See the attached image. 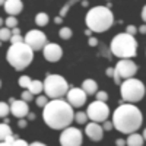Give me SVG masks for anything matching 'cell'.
<instances>
[{
	"mask_svg": "<svg viewBox=\"0 0 146 146\" xmlns=\"http://www.w3.org/2000/svg\"><path fill=\"white\" fill-rule=\"evenodd\" d=\"M42 120L53 130H64L75 121V111L67 101L62 98L51 100L42 108Z\"/></svg>",
	"mask_w": 146,
	"mask_h": 146,
	"instance_id": "cell-1",
	"label": "cell"
},
{
	"mask_svg": "<svg viewBox=\"0 0 146 146\" xmlns=\"http://www.w3.org/2000/svg\"><path fill=\"white\" fill-rule=\"evenodd\" d=\"M143 123V115L140 110L135 104H120L113 114V124L114 129L124 135H131L136 133Z\"/></svg>",
	"mask_w": 146,
	"mask_h": 146,
	"instance_id": "cell-2",
	"label": "cell"
},
{
	"mask_svg": "<svg viewBox=\"0 0 146 146\" xmlns=\"http://www.w3.org/2000/svg\"><path fill=\"white\" fill-rule=\"evenodd\" d=\"M88 29L92 32H105L113 27L114 23V15L110 7L107 6H95L91 7L85 18Z\"/></svg>",
	"mask_w": 146,
	"mask_h": 146,
	"instance_id": "cell-3",
	"label": "cell"
},
{
	"mask_svg": "<svg viewBox=\"0 0 146 146\" xmlns=\"http://www.w3.org/2000/svg\"><path fill=\"white\" fill-rule=\"evenodd\" d=\"M7 63L13 67L15 70L21 72L27 69L34 60V50L23 41L19 44H12L6 53Z\"/></svg>",
	"mask_w": 146,
	"mask_h": 146,
	"instance_id": "cell-4",
	"label": "cell"
},
{
	"mask_svg": "<svg viewBox=\"0 0 146 146\" xmlns=\"http://www.w3.org/2000/svg\"><path fill=\"white\" fill-rule=\"evenodd\" d=\"M110 50L120 60L121 58H133L137 54V41L133 35H130L127 32H121V34H117L113 38Z\"/></svg>",
	"mask_w": 146,
	"mask_h": 146,
	"instance_id": "cell-5",
	"label": "cell"
},
{
	"mask_svg": "<svg viewBox=\"0 0 146 146\" xmlns=\"http://www.w3.org/2000/svg\"><path fill=\"white\" fill-rule=\"evenodd\" d=\"M145 85L142 80L136 78H130L124 79L120 85V94H121V100L129 104H136L143 100L145 96Z\"/></svg>",
	"mask_w": 146,
	"mask_h": 146,
	"instance_id": "cell-6",
	"label": "cell"
},
{
	"mask_svg": "<svg viewBox=\"0 0 146 146\" xmlns=\"http://www.w3.org/2000/svg\"><path fill=\"white\" fill-rule=\"evenodd\" d=\"M69 83L67 80L60 75H47L44 80V92L48 98L58 100L63 98L69 92Z\"/></svg>",
	"mask_w": 146,
	"mask_h": 146,
	"instance_id": "cell-7",
	"label": "cell"
},
{
	"mask_svg": "<svg viewBox=\"0 0 146 146\" xmlns=\"http://www.w3.org/2000/svg\"><path fill=\"white\" fill-rule=\"evenodd\" d=\"M86 114L89 117L91 121H95V123H104L105 120H108L110 117V107L104 102V101H94L88 105L86 108Z\"/></svg>",
	"mask_w": 146,
	"mask_h": 146,
	"instance_id": "cell-8",
	"label": "cell"
},
{
	"mask_svg": "<svg viewBox=\"0 0 146 146\" xmlns=\"http://www.w3.org/2000/svg\"><path fill=\"white\" fill-rule=\"evenodd\" d=\"M83 135L78 127H67L60 133V145L62 146H82Z\"/></svg>",
	"mask_w": 146,
	"mask_h": 146,
	"instance_id": "cell-9",
	"label": "cell"
},
{
	"mask_svg": "<svg viewBox=\"0 0 146 146\" xmlns=\"http://www.w3.org/2000/svg\"><path fill=\"white\" fill-rule=\"evenodd\" d=\"M25 42L34 51H36V50H44V47L48 44V40L42 31L32 29V31H28V34L25 35Z\"/></svg>",
	"mask_w": 146,
	"mask_h": 146,
	"instance_id": "cell-10",
	"label": "cell"
},
{
	"mask_svg": "<svg viewBox=\"0 0 146 146\" xmlns=\"http://www.w3.org/2000/svg\"><path fill=\"white\" fill-rule=\"evenodd\" d=\"M115 72L123 80L135 78V75L137 73V64L135 62H131V58H121L115 64Z\"/></svg>",
	"mask_w": 146,
	"mask_h": 146,
	"instance_id": "cell-11",
	"label": "cell"
},
{
	"mask_svg": "<svg viewBox=\"0 0 146 146\" xmlns=\"http://www.w3.org/2000/svg\"><path fill=\"white\" fill-rule=\"evenodd\" d=\"M86 96H88V94L82 88H70L67 95H66V98H67V102L73 108H80V107L85 105V102H86Z\"/></svg>",
	"mask_w": 146,
	"mask_h": 146,
	"instance_id": "cell-12",
	"label": "cell"
},
{
	"mask_svg": "<svg viewBox=\"0 0 146 146\" xmlns=\"http://www.w3.org/2000/svg\"><path fill=\"white\" fill-rule=\"evenodd\" d=\"M42 53H44V58L47 60V62H50V63H57L58 60L63 57L62 47H60L58 44H56V42H48L44 47Z\"/></svg>",
	"mask_w": 146,
	"mask_h": 146,
	"instance_id": "cell-13",
	"label": "cell"
},
{
	"mask_svg": "<svg viewBox=\"0 0 146 146\" xmlns=\"http://www.w3.org/2000/svg\"><path fill=\"white\" fill-rule=\"evenodd\" d=\"M104 129L100 123H95V121H91V123L86 124V127H85V135H86L91 140L94 142H100L102 140L104 137Z\"/></svg>",
	"mask_w": 146,
	"mask_h": 146,
	"instance_id": "cell-14",
	"label": "cell"
},
{
	"mask_svg": "<svg viewBox=\"0 0 146 146\" xmlns=\"http://www.w3.org/2000/svg\"><path fill=\"white\" fill-rule=\"evenodd\" d=\"M10 113L12 115H15L16 118H25L29 114V107L28 102L23 100H15L10 104Z\"/></svg>",
	"mask_w": 146,
	"mask_h": 146,
	"instance_id": "cell-15",
	"label": "cell"
},
{
	"mask_svg": "<svg viewBox=\"0 0 146 146\" xmlns=\"http://www.w3.org/2000/svg\"><path fill=\"white\" fill-rule=\"evenodd\" d=\"M3 7L9 16H16L23 10V3L22 0H7Z\"/></svg>",
	"mask_w": 146,
	"mask_h": 146,
	"instance_id": "cell-16",
	"label": "cell"
},
{
	"mask_svg": "<svg viewBox=\"0 0 146 146\" xmlns=\"http://www.w3.org/2000/svg\"><path fill=\"white\" fill-rule=\"evenodd\" d=\"M82 89L88 95H96V92H98V83L94 79H85L82 83Z\"/></svg>",
	"mask_w": 146,
	"mask_h": 146,
	"instance_id": "cell-17",
	"label": "cell"
},
{
	"mask_svg": "<svg viewBox=\"0 0 146 146\" xmlns=\"http://www.w3.org/2000/svg\"><path fill=\"white\" fill-rule=\"evenodd\" d=\"M127 146H143V135H139V133H131L127 137Z\"/></svg>",
	"mask_w": 146,
	"mask_h": 146,
	"instance_id": "cell-18",
	"label": "cell"
},
{
	"mask_svg": "<svg viewBox=\"0 0 146 146\" xmlns=\"http://www.w3.org/2000/svg\"><path fill=\"white\" fill-rule=\"evenodd\" d=\"M29 91L34 94V95H40L42 91H44V82H41V80H32V83H31V86H29Z\"/></svg>",
	"mask_w": 146,
	"mask_h": 146,
	"instance_id": "cell-19",
	"label": "cell"
},
{
	"mask_svg": "<svg viewBox=\"0 0 146 146\" xmlns=\"http://www.w3.org/2000/svg\"><path fill=\"white\" fill-rule=\"evenodd\" d=\"M48 22H50V18H48V15L45 13V12H40V13H36V16H35V23H36L38 27H45Z\"/></svg>",
	"mask_w": 146,
	"mask_h": 146,
	"instance_id": "cell-20",
	"label": "cell"
},
{
	"mask_svg": "<svg viewBox=\"0 0 146 146\" xmlns=\"http://www.w3.org/2000/svg\"><path fill=\"white\" fill-rule=\"evenodd\" d=\"M88 120H89V117H88L86 111H78V113H75V121L78 124H88Z\"/></svg>",
	"mask_w": 146,
	"mask_h": 146,
	"instance_id": "cell-21",
	"label": "cell"
},
{
	"mask_svg": "<svg viewBox=\"0 0 146 146\" xmlns=\"http://www.w3.org/2000/svg\"><path fill=\"white\" fill-rule=\"evenodd\" d=\"M58 36L62 40L67 41V40H70L72 36H73V31L69 27H63V28H60V31H58Z\"/></svg>",
	"mask_w": 146,
	"mask_h": 146,
	"instance_id": "cell-22",
	"label": "cell"
},
{
	"mask_svg": "<svg viewBox=\"0 0 146 146\" xmlns=\"http://www.w3.org/2000/svg\"><path fill=\"white\" fill-rule=\"evenodd\" d=\"M7 136H12V129L7 123H2V126H0V139L5 140Z\"/></svg>",
	"mask_w": 146,
	"mask_h": 146,
	"instance_id": "cell-23",
	"label": "cell"
},
{
	"mask_svg": "<svg viewBox=\"0 0 146 146\" xmlns=\"http://www.w3.org/2000/svg\"><path fill=\"white\" fill-rule=\"evenodd\" d=\"M12 29L10 28H7V27H3L2 29H0V40H2V42H5V41H10V38H12Z\"/></svg>",
	"mask_w": 146,
	"mask_h": 146,
	"instance_id": "cell-24",
	"label": "cell"
},
{
	"mask_svg": "<svg viewBox=\"0 0 146 146\" xmlns=\"http://www.w3.org/2000/svg\"><path fill=\"white\" fill-rule=\"evenodd\" d=\"M78 2H79V0H69V2H66V3H64V6H63L62 9H60V13H58V16L64 18V16L67 15V12L70 10V7H72L73 5H75V3H78Z\"/></svg>",
	"mask_w": 146,
	"mask_h": 146,
	"instance_id": "cell-25",
	"label": "cell"
},
{
	"mask_svg": "<svg viewBox=\"0 0 146 146\" xmlns=\"http://www.w3.org/2000/svg\"><path fill=\"white\" fill-rule=\"evenodd\" d=\"M31 83H32V80H31L29 76H21L18 79V85H19L21 88H23V89H29Z\"/></svg>",
	"mask_w": 146,
	"mask_h": 146,
	"instance_id": "cell-26",
	"label": "cell"
},
{
	"mask_svg": "<svg viewBox=\"0 0 146 146\" xmlns=\"http://www.w3.org/2000/svg\"><path fill=\"white\" fill-rule=\"evenodd\" d=\"M5 25H6L7 28H10V29L16 28V27H18V19H16V16H7L6 21H5Z\"/></svg>",
	"mask_w": 146,
	"mask_h": 146,
	"instance_id": "cell-27",
	"label": "cell"
},
{
	"mask_svg": "<svg viewBox=\"0 0 146 146\" xmlns=\"http://www.w3.org/2000/svg\"><path fill=\"white\" fill-rule=\"evenodd\" d=\"M48 102H50V101H48V96L47 95H40V96H36V100H35V104L38 105L40 108H44Z\"/></svg>",
	"mask_w": 146,
	"mask_h": 146,
	"instance_id": "cell-28",
	"label": "cell"
},
{
	"mask_svg": "<svg viewBox=\"0 0 146 146\" xmlns=\"http://www.w3.org/2000/svg\"><path fill=\"white\" fill-rule=\"evenodd\" d=\"M9 111H10V107H9L7 102H2V104H0V115H2V118H6Z\"/></svg>",
	"mask_w": 146,
	"mask_h": 146,
	"instance_id": "cell-29",
	"label": "cell"
},
{
	"mask_svg": "<svg viewBox=\"0 0 146 146\" xmlns=\"http://www.w3.org/2000/svg\"><path fill=\"white\" fill-rule=\"evenodd\" d=\"M32 92L29 91V89H25L22 94H21V100H23V101H27V102H29V101H32Z\"/></svg>",
	"mask_w": 146,
	"mask_h": 146,
	"instance_id": "cell-30",
	"label": "cell"
},
{
	"mask_svg": "<svg viewBox=\"0 0 146 146\" xmlns=\"http://www.w3.org/2000/svg\"><path fill=\"white\" fill-rule=\"evenodd\" d=\"M96 100L107 102V100H108V94H107L105 91H98V92H96Z\"/></svg>",
	"mask_w": 146,
	"mask_h": 146,
	"instance_id": "cell-31",
	"label": "cell"
},
{
	"mask_svg": "<svg viewBox=\"0 0 146 146\" xmlns=\"http://www.w3.org/2000/svg\"><path fill=\"white\" fill-rule=\"evenodd\" d=\"M23 41H25V36H22V35H12V38H10L12 44H19V42H23Z\"/></svg>",
	"mask_w": 146,
	"mask_h": 146,
	"instance_id": "cell-32",
	"label": "cell"
},
{
	"mask_svg": "<svg viewBox=\"0 0 146 146\" xmlns=\"http://www.w3.org/2000/svg\"><path fill=\"white\" fill-rule=\"evenodd\" d=\"M102 129H104L105 131H110V130H113V129H114L113 120H105L104 123H102Z\"/></svg>",
	"mask_w": 146,
	"mask_h": 146,
	"instance_id": "cell-33",
	"label": "cell"
},
{
	"mask_svg": "<svg viewBox=\"0 0 146 146\" xmlns=\"http://www.w3.org/2000/svg\"><path fill=\"white\" fill-rule=\"evenodd\" d=\"M137 31H139V28L135 27V25H129V27H126V32L130 34V35H133V36L137 34Z\"/></svg>",
	"mask_w": 146,
	"mask_h": 146,
	"instance_id": "cell-34",
	"label": "cell"
},
{
	"mask_svg": "<svg viewBox=\"0 0 146 146\" xmlns=\"http://www.w3.org/2000/svg\"><path fill=\"white\" fill-rule=\"evenodd\" d=\"M13 146H29V143L27 140H23V139H18L16 137V140L13 142Z\"/></svg>",
	"mask_w": 146,
	"mask_h": 146,
	"instance_id": "cell-35",
	"label": "cell"
},
{
	"mask_svg": "<svg viewBox=\"0 0 146 146\" xmlns=\"http://www.w3.org/2000/svg\"><path fill=\"white\" fill-rule=\"evenodd\" d=\"M88 45L89 47H96V45H98V40L94 38V36H89V38H88Z\"/></svg>",
	"mask_w": 146,
	"mask_h": 146,
	"instance_id": "cell-36",
	"label": "cell"
},
{
	"mask_svg": "<svg viewBox=\"0 0 146 146\" xmlns=\"http://www.w3.org/2000/svg\"><path fill=\"white\" fill-rule=\"evenodd\" d=\"M105 73H107L108 78H114V75H115V67H108V69L105 70Z\"/></svg>",
	"mask_w": 146,
	"mask_h": 146,
	"instance_id": "cell-37",
	"label": "cell"
},
{
	"mask_svg": "<svg viewBox=\"0 0 146 146\" xmlns=\"http://www.w3.org/2000/svg\"><path fill=\"white\" fill-rule=\"evenodd\" d=\"M27 126H28V120L19 118V121H18V127H19V129H25Z\"/></svg>",
	"mask_w": 146,
	"mask_h": 146,
	"instance_id": "cell-38",
	"label": "cell"
},
{
	"mask_svg": "<svg viewBox=\"0 0 146 146\" xmlns=\"http://www.w3.org/2000/svg\"><path fill=\"white\" fill-rule=\"evenodd\" d=\"M126 145H127V142L124 139H117L115 140V146H126Z\"/></svg>",
	"mask_w": 146,
	"mask_h": 146,
	"instance_id": "cell-39",
	"label": "cell"
},
{
	"mask_svg": "<svg viewBox=\"0 0 146 146\" xmlns=\"http://www.w3.org/2000/svg\"><path fill=\"white\" fill-rule=\"evenodd\" d=\"M142 19H143V22L146 23V5H145L143 9H142Z\"/></svg>",
	"mask_w": 146,
	"mask_h": 146,
	"instance_id": "cell-40",
	"label": "cell"
},
{
	"mask_svg": "<svg viewBox=\"0 0 146 146\" xmlns=\"http://www.w3.org/2000/svg\"><path fill=\"white\" fill-rule=\"evenodd\" d=\"M62 22H63V18H62V16H56V18H54V23H57V25H60Z\"/></svg>",
	"mask_w": 146,
	"mask_h": 146,
	"instance_id": "cell-41",
	"label": "cell"
},
{
	"mask_svg": "<svg viewBox=\"0 0 146 146\" xmlns=\"http://www.w3.org/2000/svg\"><path fill=\"white\" fill-rule=\"evenodd\" d=\"M12 34H13V35H21V29H19V27H16V28L12 29Z\"/></svg>",
	"mask_w": 146,
	"mask_h": 146,
	"instance_id": "cell-42",
	"label": "cell"
},
{
	"mask_svg": "<svg viewBox=\"0 0 146 146\" xmlns=\"http://www.w3.org/2000/svg\"><path fill=\"white\" fill-rule=\"evenodd\" d=\"M29 146H47V145L41 143V142H32V143H29Z\"/></svg>",
	"mask_w": 146,
	"mask_h": 146,
	"instance_id": "cell-43",
	"label": "cell"
},
{
	"mask_svg": "<svg viewBox=\"0 0 146 146\" xmlns=\"http://www.w3.org/2000/svg\"><path fill=\"white\" fill-rule=\"evenodd\" d=\"M139 32H140V34H146V23H145V25H140V27H139Z\"/></svg>",
	"mask_w": 146,
	"mask_h": 146,
	"instance_id": "cell-44",
	"label": "cell"
},
{
	"mask_svg": "<svg viewBox=\"0 0 146 146\" xmlns=\"http://www.w3.org/2000/svg\"><path fill=\"white\" fill-rule=\"evenodd\" d=\"M0 146H13V143H9L6 140H2V145H0Z\"/></svg>",
	"mask_w": 146,
	"mask_h": 146,
	"instance_id": "cell-45",
	"label": "cell"
},
{
	"mask_svg": "<svg viewBox=\"0 0 146 146\" xmlns=\"http://www.w3.org/2000/svg\"><path fill=\"white\" fill-rule=\"evenodd\" d=\"M27 118H28V120H35V114H34V113H29Z\"/></svg>",
	"mask_w": 146,
	"mask_h": 146,
	"instance_id": "cell-46",
	"label": "cell"
},
{
	"mask_svg": "<svg viewBox=\"0 0 146 146\" xmlns=\"http://www.w3.org/2000/svg\"><path fill=\"white\" fill-rule=\"evenodd\" d=\"M88 5H89L88 0H83V2H82V6H85V7H88Z\"/></svg>",
	"mask_w": 146,
	"mask_h": 146,
	"instance_id": "cell-47",
	"label": "cell"
},
{
	"mask_svg": "<svg viewBox=\"0 0 146 146\" xmlns=\"http://www.w3.org/2000/svg\"><path fill=\"white\" fill-rule=\"evenodd\" d=\"M85 34H86L88 36H91V34H92V31H91V29H86V31H85Z\"/></svg>",
	"mask_w": 146,
	"mask_h": 146,
	"instance_id": "cell-48",
	"label": "cell"
},
{
	"mask_svg": "<svg viewBox=\"0 0 146 146\" xmlns=\"http://www.w3.org/2000/svg\"><path fill=\"white\" fill-rule=\"evenodd\" d=\"M143 139H145V140H146V129H145V130H143Z\"/></svg>",
	"mask_w": 146,
	"mask_h": 146,
	"instance_id": "cell-49",
	"label": "cell"
},
{
	"mask_svg": "<svg viewBox=\"0 0 146 146\" xmlns=\"http://www.w3.org/2000/svg\"><path fill=\"white\" fill-rule=\"evenodd\" d=\"M0 2H2V5H3V6H5V3H6V2H7V0H0Z\"/></svg>",
	"mask_w": 146,
	"mask_h": 146,
	"instance_id": "cell-50",
	"label": "cell"
}]
</instances>
